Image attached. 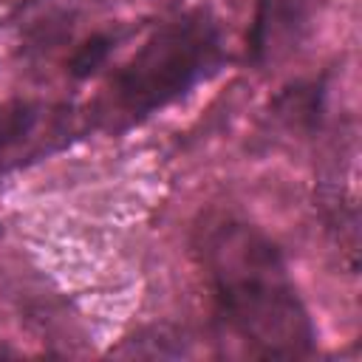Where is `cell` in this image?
Listing matches in <instances>:
<instances>
[{
  "label": "cell",
  "instance_id": "1",
  "mask_svg": "<svg viewBox=\"0 0 362 362\" xmlns=\"http://www.w3.org/2000/svg\"><path fill=\"white\" fill-rule=\"evenodd\" d=\"M201 260L221 342L255 359H303L317 348V328L277 243L246 221L226 218L206 229Z\"/></svg>",
  "mask_w": 362,
  "mask_h": 362
},
{
  "label": "cell",
  "instance_id": "2",
  "mask_svg": "<svg viewBox=\"0 0 362 362\" xmlns=\"http://www.w3.org/2000/svg\"><path fill=\"white\" fill-rule=\"evenodd\" d=\"M226 62L221 23L206 8H187L153 28V34L110 74L93 102V124L127 130L178 102Z\"/></svg>",
  "mask_w": 362,
  "mask_h": 362
},
{
  "label": "cell",
  "instance_id": "3",
  "mask_svg": "<svg viewBox=\"0 0 362 362\" xmlns=\"http://www.w3.org/2000/svg\"><path fill=\"white\" fill-rule=\"evenodd\" d=\"M314 0H257L249 31V57L260 68L288 59L308 31Z\"/></svg>",
  "mask_w": 362,
  "mask_h": 362
},
{
  "label": "cell",
  "instance_id": "4",
  "mask_svg": "<svg viewBox=\"0 0 362 362\" xmlns=\"http://www.w3.org/2000/svg\"><path fill=\"white\" fill-rule=\"evenodd\" d=\"M45 113L34 105H0V167L6 161H14L23 147L37 141V133L42 130Z\"/></svg>",
  "mask_w": 362,
  "mask_h": 362
}]
</instances>
